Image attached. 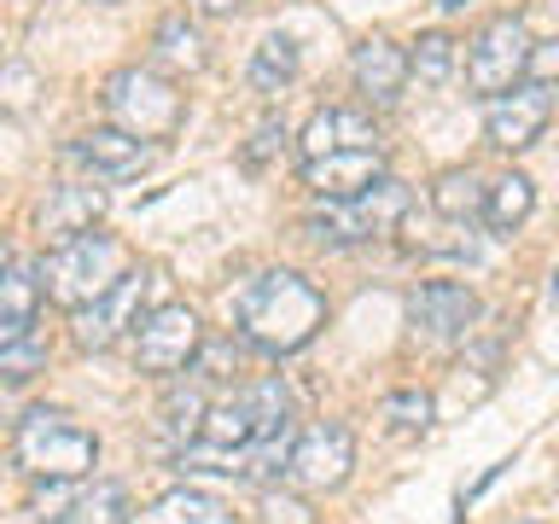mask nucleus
<instances>
[{
    "mask_svg": "<svg viewBox=\"0 0 559 524\" xmlns=\"http://www.w3.org/2000/svg\"><path fill=\"white\" fill-rule=\"evenodd\" d=\"M122 274H129V245L111 234H76V239L52 245V257L41 262V291L59 309H82L111 291Z\"/></svg>",
    "mask_w": 559,
    "mask_h": 524,
    "instance_id": "nucleus-5",
    "label": "nucleus"
},
{
    "mask_svg": "<svg viewBox=\"0 0 559 524\" xmlns=\"http://www.w3.org/2000/svg\"><path fill=\"white\" fill-rule=\"evenodd\" d=\"M304 157H326V152H349V146H379V129L367 111H349V105H326V111L309 117L304 129Z\"/></svg>",
    "mask_w": 559,
    "mask_h": 524,
    "instance_id": "nucleus-16",
    "label": "nucleus"
},
{
    "mask_svg": "<svg viewBox=\"0 0 559 524\" xmlns=\"http://www.w3.org/2000/svg\"><path fill=\"white\" fill-rule=\"evenodd\" d=\"M408 76H419L426 87H443L454 76V41L443 29H431V35H419L414 52H408Z\"/></svg>",
    "mask_w": 559,
    "mask_h": 524,
    "instance_id": "nucleus-26",
    "label": "nucleus"
},
{
    "mask_svg": "<svg viewBox=\"0 0 559 524\" xmlns=\"http://www.w3.org/2000/svg\"><path fill=\"white\" fill-rule=\"evenodd\" d=\"M157 286H164V274H157V269H129L105 297L70 309V338H76L82 349H111L117 338L140 332V321L152 314Z\"/></svg>",
    "mask_w": 559,
    "mask_h": 524,
    "instance_id": "nucleus-6",
    "label": "nucleus"
},
{
    "mask_svg": "<svg viewBox=\"0 0 559 524\" xmlns=\"http://www.w3.org/2000/svg\"><path fill=\"white\" fill-rule=\"evenodd\" d=\"M35 105H41V76H35V64L0 70V117H29Z\"/></svg>",
    "mask_w": 559,
    "mask_h": 524,
    "instance_id": "nucleus-28",
    "label": "nucleus"
},
{
    "mask_svg": "<svg viewBox=\"0 0 559 524\" xmlns=\"http://www.w3.org/2000/svg\"><path fill=\"white\" fill-rule=\"evenodd\" d=\"M47 367V332L35 321H0V379H35Z\"/></svg>",
    "mask_w": 559,
    "mask_h": 524,
    "instance_id": "nucleus-20",
    "label": "nucleus"
},
{
    "mask_svg": "<svg viewBox=\"0 0 559 524\" xmlns=\"http://www.w3.org/2000/svg\"><path fill=\"white\" fill-rule=\"evenodd\" d=\"M531 210H536V181L531 175H501V181H489V192H484L489 234H519V227L531 222Z\"/></svg>",
    "mask_w": 559,
    "mask_h": 524,
    "instance_id": "nucleus-19",
    "label": "nucleus"
},
{
    "mask_svg": "<svg viewBox=\"0 0 559 524\" xmlns=\"http://www.w3.org/2000/svg\"><path fill=\"white\" fill-rule=\"evenodd\" d=\"M484 181L472 169H443L431 181V210L437 216H449V222H472V216H484Z\"/></svg>",
    "mask_w": 559,
    "mask_h": 524,
    "instance_id": "nucleus-22",
    "label": "nucleus"
},
{
    "mask_svg": "<svg viewBox=\"0 0 559 524\" xmlns=\"http://www.w3.org/2000/svg\"><path fill=\"white\" fill-rule=\"evenodd\" d=\"M0 269H7V245H0Z\"/></svg>",
    "mask_w": 559,
    "mask_h": 524,
    "instance_id": "nucleus-35",
    "label": "nucleus"
},
{
    "mask_svg": "<svg viewBox=\"0 0 559 524\" xmlns=\"http://www.w3.org/2000/svg\"><path fill=\"white\" fill-rule=\"evenodd\" d=\"M524 76H531L536 87H559V35L531 41V64H524Z\"/></svg>",
    "mask_w": 559,
    "mask_h": 524,
    "instance_id": "nucleus-31",
    "label": "nucleus"
},
{
    "mask_svg": "<svg viewBox=\"0 0 559 524\" xmlns=\"http://www.w3.org/2000/svg\"><path fill=\"white\" fill-rule=\"evenodd\" d=\"M414 210V192L396 181V175H379L367 192H356V199H326L321 210H309L304 216V234L314 245H367V239H384L396 234L402 222H408Z\"/></svg>",
    "mask_w": 559,
    "mask_h": 524,
    "instance_id": "nucleus-4",
    "label": "nucleus"
},
{
    "mask_svg": "<svg viewBox=\"0 0 559 524\" xmlns=\"http://www.w3.org/2000/svg\"><path fill=\"white\" fill-rule=\"evenodd\" d=\"M59 524H129V489L94 484V496H76V507H70Z\"/></svg>",
    "mask_w": 559,
    "mask_h": 524,
    "instance_id": "nucleus-25",
    "label": "nucleus"
},
{
    "mask_svg": "<svg viewBox=\"0 0 559 524\" xmlns=\"http://www.w3.org/2000/svg\"><path fill=\"white\" fill-rule=\"evenodd\" d=\"M519 524H542V519H519Z\"/></svg>",
    "mask_w": 559,
    "mask_h": 524,
    "instance_id": "nucleus-36",
    "label": "nucleus"
},
{
    "mask_svg": "<svg viewBox=\"0 0 559 524\" xmlns=\"http://www.w3.org/2000/svg\"><path fill=\"white\" fill-rule=\"evenodd\" d=\"M12 461L29 478H59V484H82L99 466V437L76 426L64 408H29L17 419L12 437Z\"/></svg>",
    "mask_w": 559,
    "mask_h": 524,
    "instance_id": "nucleus-2",
    "label": "nucleus"
},
{
    "mask_svg": "<svg viewBox=\"0 0 559 524\" xmlns=\"http://www.w3.org/2000/svg\"><path fill=\"white\" fill-rule=\"evenodd\" d=\"M554 303H559V274H554Z\"/></svg>",
    "mask_w": 559,
    "mask_h": 524,
    "instance_id": "nucleus-34",
    "label": "nucleus"
},
{
    "mask_svg": "<svg viewBox=\"0 0 559 524\" xmlns=\"http://www.w3.org/2000/svg\"><path fill=\"white\" fill-rule=\"evenodd\" d=\"M199 344H204L199 314H192L187 303H157L146 321H140V332H134V367L140 373L169 379V373H181V367H192Z\"/></svg>",
    "mask_w": 559,
    "mask_h": 524,
    "instance_id": "nucleus-9",
    "label": "nucleus"
},
{
    "mask_svg": "<svg viewBox=\"0 0 559 524\" xmlns=\"http://www.w3.org/2000/svg\"><path fill=\"white\" fill-rule=\"evenodd\" d=\"M204 59H210V52H204V35H199V24H187L181 12L157 24V35H152V64H157V70L192 76V70H204Z\"/></svg>",
    "mask_w": 559,
    "mask_h": 524,
    "instance_id": "nucleus-17",
    "label": "nucleus"
},
{
    "mask_svg": "<svg viewBox=\"0 0 559 524\" xmlns=\"http://www.w3.org/2000/svg\"><path fill=\"white\" fill-rule=\"evenodd\" d=\"M129 524H239L216 496H204V489H169V496H157L140 519Z\"/></svg>",
    "mask_w": 559,
    "mask_h": 524,
    "instance_id": "nucleus-18",
    "label": "nucleus"
},
{
    "mask_svg": "<svg viewBox=\"0 0 559 524\" xmlns=\"http://www.w3.org/2000/svg\"><path fill=\"white\" fill-rule=\"evenodd\" d=\"M204 408H210V402H204L199 384H187V391H169L164 408H157V431L175 437V443L187 449L192 437H199V426H204Z\"/></svg>",
    "mask_w": 559,
    "mask_h": 524,
    "instance_id": "nucleus-24",
    "label": "nucleus"
},
{
    "mask_svg": "<svg viewBox=\"0 0 559 524\" xmlns=\"http://www.w3.org/2000/svg\"><path fill=\"white\" fill-rule=\"evenodd\" d=\"M70 157H76V164H87L99 181H134L140 169H152L157 146H152V140L122 134V129H87L76 146H70Z\"/></svg>",
    "mask_w": 559,
    "mask_h": 524,
    "instance_id": "nucleus-13",
    "label": "nucleus"
},
{
    "mask_svg": "<svg viewBox=\"0 0 559 524\" xmlns=\"http://www.w3.org/2000/svg\"><path fill=\"white\" fill-rule=\"evenodd\" d=\"M41 269H29V262H7L0 269V321H35V309H41Z\"/></svg>",
    "mask_w": 559,
    "mask_h": 524,
    "instance_id": "nucleus-23",
    "label": "nucleus"
},
{
    "mask_svg": "<svg viewBox=\"0 0 559 524\" xmlns=\"http://www.w3.org/2000/svg\"><path fill=\"white\" fill-rule=\"evenodd\" d=\"M192 12H204V17H227V12H239L245 0H187Z\"/></svg>",
    "mask_w": 559,
    "mask_h": 524,
    "instance_id": "nucleus-32",
    "label": "nucleus"
},
{
    "mask_svg": "<svg viewBox=\"0 0 559 524\" xmlns=\"http://www.w3.org/2000/svg\"><path fill=\"white\" fill-rule=\"evenodd\" d=\"M379 419L396 437H419V431H431V396L426 391H391L379 402Z\"/></svg>",
    "mask_w": 559,
    "mask_h": 524,
    "instance_id": "nucleus-27",
    "label": "nucleus"
},
{
    "mask_svg": "<svg viewBox=\"0 0 559 524\" xmlns=\"http://www.w3.org/2000/svg\"><path fill=\"white\" fill-rule=\"evenodd\" d=\"M524 64H531V29H524L519 12H501L478 29V41L466 52V87L496 99L507 87H519Z\"/></svg>",
    "mask_w": 559,
    "mask_h": 524,
    "instance_id": "nucleus-7",
    "label": "nucleus"
},
{
    "mask_svg": "<svg viewBox=\"0 0 559 524\" xmlns=\"http://www.w3.org/2000/svg\"><path fill=\"white\" fill-rule=\"evenodd\" d=\"M99 216H105V187H87V181L47 187V199H41V234L52 245H64L76 234H94Z\"/></svg>",
    "mask_w": 559,
    "mask_h": 524,
    "instance_id": "nucleus-15",
    "label": "nucleus"
},
{
    "mask_svg": "<svg viewBox=\"0 0 559 524\" xmlns=\"http://www.w3.org/2000/svg\"><path fill=\"white\" fill-rule=\"evenodd\" d=\"M379 175H391L379 146H349V152L304 157V187L314 192V199H356V192H367Z\"/></svg>",
    "mask_w": 559,
    "mask_h": 524,
    "instance_id": "nucleus-12",
    "label": "nucleus"
},
{
    "mask_svg": "<svg viewBox=\"0 0 559 524\" xmlns=\"http://www.w3.org/2000/svg\"><path fill=\"white\" fill-rule=\"evenodd\" d=\"M349 76L373 105H396L402 87H408V52H402L391 35H367L349 59Z\"/></svg>",
    "mask_w": 559,
    "mask_h": 524,
    "instance_id": "nucleus-14",
    "label": "nucleus"
},
{
    "mask_svg": "<svg viewBox=\"0 0 559 524\" xmlns=\"http://www.w3.org/2000/svg\"><path fill=\"white\" fill-rule=\"evenodd\" d=\"M286 122H280V117H269V122H262V129L251 134V146H245V164H251V169H262V164H269V157L274 152H286Z\"/></svg>",
    "mask_w": 559,
    "mask_h": 524,
    "instance_id": "nucleus-30",
    "label": "nucleus"
},
{
    "mask_svg": "<svg viewBox=\"0 0 559 524\" xmlns=\"http://www.w3.org/2000/svg\"><path fill=\"white\" fill-rule=\"evenodd\" d=\"M257 519L262 524H314L309 501L297 496V489H262V496H257Z\"/></svg>",
    "mask_w": 559,
    "mask_h": 524,
    "instance_id": "nucleus-29",
    "label": "nucleus"
},
{
    "mask_svg": "<svg viewBox=\"0 0 559 524\" xmlns=\"http://www.w3.org/2000/svg\"><path fill=\"white\" fill-rule=\"evenodd\" d=\"M234 326L251 349H262V356H297V349L326 326V297L297 269H269L239 291Z\"/></svg>",
    "mask_w": 559,
    "mask_h": 524,
    "instance_id": "nucleus-1",
    "label": "nucleus"
},
{
    "mask_svg": "<svg viewBox=\"0 0 559 524\" xmlns=\"http://www.w3.org/2000/svg\"><path fill=\"white\" fill-rule=\"evenodd\" d=\"M548 117H554V99H548V87H507V94L489 99V117H484V140L496 152H524V146H536L542 129H548Z\"/></svg>",
    "mask_w": 559,
    "mask_h": 524,
    "instance_id": "nucleus-10",
    "label": "nucleus"
},
{
    "mask_svg": "<svg viewBox=\"0 0 559 524\" xmlns=\"http://www.w3.org/2000/svg\"><path fill=\"white\" fill-rule=\"evenodd\" d=\"M356 472V437L338 419H321V426L297 431L292 437V454H286V478L309 496H332V489L349 484Z\"/></svg>",
    "mask_w": 559,
    "mask_h": 524,
    "instance_id": "nucleus-8",
    "label": "nucleus"
},
{
    "mask_svg": "<svg viewBox=\"0 0 559 524\" xmlns=\"http://www.w3.org/2000/svg\"><path fill=\"white\" fill-rule=\"evenodd\" d=\"M437 7H443V12H461V7H472V0H437Z\"/></svg>",
    "mask_w": 559,
    "mask_h": 524,
    "instance_id": "nucleus-33",
    "label": "nucleus"
},
{
    "mask_svg": "<svg viewBox=\"0 0 559 524\" xmlns=\"http://www.w3.org/2000/svg\"><path fill=\"white\" fill-rule=\"evenodd\" d=\"M297 82V41L292 35H262L257 52H251V87L257 94H286Z\"/></svg>",
    "mask_w": 559,
    "mask_h": 524,
    "instance_id": "nucleus-21",
    "label": "nucleus"
},
{
    "mask_svg": "<svg viewBox=\"0 0 559 524\" xmlns=\"http://www.w3.org/2000/svg\"><path fill=\"white\" fill-rule=\"evenodd\" d=\"M408 321L419 338L443 344V338H461V332L478 321V297H472L461 279H426V286L408 291Z\"/></svg>",
    "mask_w": 559,
    "mask_h": 524,
    "instance_id": "nucleus-11",
    "label": "nucleus"
},
{
    "mask_svg": "<svg viewBox=\"0 0 559 524\" xmlns=\"http://www.w3.org/2000/svg\"><path fill=\"white\" fill-rule=\"evenodd\" d=\"M105 117H111V129L134 134V140H169L175 129L187 122V99L181 87H175L157 64H122L105 76Z\"/></svg>",
    "mask_w": 559,
    "mask_h": 524,
    "instance_id": "nucleus-3",
    "label": "nucleus"
}]
</instances>
